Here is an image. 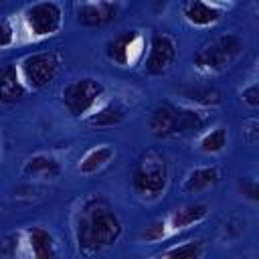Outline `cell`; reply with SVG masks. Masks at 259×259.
Masks as SVG:
<instances>
[{
	"mask_svg": "<svg viewBox=\"0 0 259 259\" xmlns=\"http://www.w3.org/2000/svg\"><path fill=\"white\" fill-rule=\"evenodd\" d=\"M123 233V225L111 206V202L101 194H91L79 202L73 212V237L77 251L91 257L111 245Z\"/></svg>",
	"mask_w": 259,
	"mask_h": 259,
	"instance_id": "1",
	"label": "cell"
},
{
	"mask_svg": "<svg viewBox=\"0 0 259 259\" xmlns=\"http://www.w3.org/2000/svg\"><path fill=\"white\" fill-rule=\"evenodd\" d=\"M206 119L208 115L196 107L164 101L152 111L150 130L156 138H162V140L182 138L188 134H198L204 127Z\"/></svg>",
	"mask_w": 259,
	"mask_h": 259,
	"instance_id": "2",
	"label": "cell"
},
{
	"mask_svg": "<svg viewBox=\"0 0 259 259\" xmlns=\"http://www.w3.org/2000/svg\"><path fill=\"white\" fill-rule=\"evenodd\" d=\"M168 182H170L168 158L156 148L142 152L132 174V188L136 196L142 202H156L164 196Z\"/></svg>",
	"mask_w": 259,
	"mask_h": 259,
	"instance_id": "3",
	"label": "cell"
},
{
	"mask_svg": "<svg viewBox=\"0 0 259 259\" xmlns=\"http://www.w3.org/2000/svg\"><path fill=\"white\" fill-rule=\"evenodd\" d=\"M243 53H245L243 38L235 32H227V34L212 38L202 49H198L192 57V63L196 71L202 75H219L231 69Z\"/></svg>",
	"mask_w": 259,
	"mask_h": 259,
	"instance_id": "4",
	"label": "cell"
},
{
	"mask_svg": "<svg viewBox=\"0 0 259 259\" xmlns=\"http://www.w3.org/2000/svg\"><path fill=\"white\" fill-rule=\"evenodd\" d=\"M63 105L73 117L87 119L97 107H101L105 97V85L93 77H81L65 85L63 93Z\"/></svg>",
	"mask_w": 259,
	"mask_h": 259,
	"instance_id": "5",
	"label": "cell"
},
{
	"mask_svg": "<svg viewBox=\"0 0 259 259\" xmlns=\"http://www.w3.org/2000/svg\"><path fill=\"white\" fill-rule=\"evenodd\" d=\"M18 73L26 89L40 91L51 85L61 71V55L57 51H38L18 61Z\"/></svg>",
	"mask_w": 259,
	"mask_h": 259,
	"instance_id": "6",
	"label": "cell"
},
{
	"mask_svg": "<svg viewBox=\"0 0 259 259\" xmlns=\"http://www.w3.org/2000/svg\"><path fill=\"white\" fill-rule=\"evenodd\" d=\"M20 20L28 40H42L61 30L63 10L57 2H36L22 12Z\"/></svg>",
	"mask_w": 259,
	"mask_h": 259,
	"instance_id": "7",
	"label": "cell"
},
{
	"mask_svg": "<svg viewBox=\"0 0 259 259\" xmlns=\"http://www.w3.org/2000/svg\"><path fill=\"white\" fill-rule=\"evenodd\" d=\"M146 53V38L140 30H125L105 45V55L119 67H134Z\"/></svg>",
	"mask_w": 259,
	"mask_h": 259,
	"instance_id": "8",
	"label": "cell"
},
{
	"mask_svg": "<svg viewBox=\"0 0 259 259\" xmlns=\"http://www.w3.org/2000/svg\"><path fill=\"white\" fill-rule=\"evenodd\" d=\"M178 55V47L174 36L168 32H154L148 42V57L144 63V69L148 75H164L170 71Z\"/></svg>",
	"mask_w": 259,
	"mask_h": 259,
	"instance_id": "9",
	"label": "cell"
},
{
	"mask_svg": "<svg viewBox=\"0 0 259 259\" xmlns=\"http://www.w3.org/2000/svg\"><path fill=\"white\" fill-rule=\"evenodd\" d=\"M24 235V255L30 259H59V243L42 225L28 227Z\"/></svg>",
	"mask_w": 259,
	"mask_h": 259,
	"instance_id": "10",
	"label": "cell"
},
{
	"mask_svg": "<svg viewBox=\"0 0 259 259\" xmlns=\"http://www.w3.org/2000/svg\"><path fill=\"white\" fill-rule=\"evenodd\" d=\"M121 10V2H81L75 6V16L83 26H103L117 20Z\"/></svg>",
	"mask_w": 259,
	"mask_h": 259,
	"instance_id": "11",
	"label": "cell"
},
{
	"mask_svg": "<svg viewBox=\"0 0 259 259\" xmlns=\"http://www.w3.org/2000/svg\"><path fill=\"white\" fill-rule=\"evenodd\" d=\"M208 214V204L206 202H188L180 208H176L168 219H166V227H168V235H176L180 231H186L198 223H202Z\"/></svg>",
	"mask_w": 259,
	"mask_h": 259,
	"instance_id": "12",
	"label": "cell"
},
{
	"mask_svg": "<svg viewBox=\"0 0 259 259\" xmlns=\"http://www.w3.org/2000/svg\"><path fill=\"white\" fill-rule=\"evenodd\" d=\"M182 16L188 24L206 28L212 26L221 20L223 16V6L214 2H202V0H190L182 4Z\"/></svg>",
	"mask_w": 259,
	"mask_h": 259,
	"instance_id": "13",
	"label": "cell"
},
{
	"mask_svg": "<svg viewBox=\"0 0 259 259\" xmlns=\"http://www.w3.org/2000/svg\"><path fill=\"white\" fill-rule=\"evenodd\" d=\"M22 176L30 180H55L61 176V164L51 154H34L24 162Z\"/></svg>",
	"mask_w": 259,
	"mask_h": 259,
	"instance_id": "14",
	"label": "cell"
},
{
	"mask_svg": "<svg viewBox=\"0 0 259 259\" xmlns=\"http://www.w3.org/2000/svg\"><path fill=\"white\" fill-rule=\"evenodd\" d=\"M26 95V87L20 79L16 63H6L0 67V101L16 103Z\"/></svg>",
	"mask_w": 259,
	"mask_h": 259,
	"instance_id": "15",
	"label": "cell"
},
{
	"mask_svg": "<svg viewBox=\"0 0 259 259\" xmlns=\"http://www.w3.org/2000/svg\"><path fill=\"white\" fill-rule=\"evenodd\" d=\"M176 95L190 103V107H217L221 103V91L212 85H180Z\"/></svg>",
	"mask_w": 259,
	"mask_h": 259,
	"instance_id": "16",
	"label": "cell"
},
{
	"mask_svg": "<svg viewBox=\"0 0 259 259\" xmlns=\"http://www.w3.org/2000/svg\"><path fill=\"white\" fill-rule=\"evenodd\" d=\"M219 178H221V172H219L217 166H198V168L190 170V172L184 176L182 192H186V194L204 192V190L217 186Z\"/></svg>",
	"mask_w": 259,
	"mask_h": 259,
	"instance_id": "17",
	"label": "cell"
},
{
	"mask_svg": "<svg viewBox=\"0 0 259 259\" xmlns=\"http://www.w3.org/2000/svg\"><path fill=\"white\" fill-rule=\"evenodd\" d=\"M115 158V150L109 144H101L91 148L89 152H85V156L79 160V172L85 176L97 174L101 172L105 166H109V162Z\"/></svg>",
	"mask_w": 259,
	"mask_h": 259,
	"instance_id": "18",
	"label": "cell"
},
{
	"mask_svg": "<svg viewBox=\"0 0 259 259\" xmlns=\"http://www.w3.org/2000/svg\"><path fill=\"white\" fill-rule=\"evenodd\" d=\"M123 117H125V111L117 103H103L87 117V123L93 127H113L121 123Z\"/></svg>",
	"mask_w": 259,
	"mask_h": 259,
	"instance_id": "19",
	"label": "cell"
},
{
	"mask_svg": "<svg viewBox=\"0 0 259 259\" xmlns=\"http://www.w3.org/2000/svg\"><path fill=\"white\" fill-rule=\"evenodd\" d=\"M204 255V243L200 239H192L180 245H172L154 259H202Z\"/></svg>",
	"mask_w": 259,
	"mask_h": 259,
	"instance_id": "20",
	"label": "cell"
},
{
	"mask_svg": "<svg viewBox=\"0 0 259 259\" xmlns=\"http://www.w3.org/2000/svg\"><path fill=\"white\" fill-rule=\"evenodd\" d=\"M227 127L223 125H214L210 130H206L200 138H198V148L204 152V154H219L227 148Z\"/></svg>",
	"mask_w": 259,
	"mask_h": 259,
	"instance_id": "21",
	"label": "cell"
},
{
	"mask_svg": "<svg viewBox=\"0 0 259 259\" xmlns=\"http://www.w3.org/2000/svg\"><path fill=\"white\" fill-rule=\"evenodd\" d=\"M0 255L6 259H16L24 255V235L20 233H10L0 241Z\"/></svg>",
	"mask_w": 259,
	"mask_h": 259,
	"instance_id": "22",
	"label": "cell"
},
{
	"mask_svg": "<svg viewBox=\"0 0 259 259\" xmlns=\"http://www.w3.org/2000/svg\"><path fill=\"white\" fill-rule=\"evenodd\" d=\"M166 237H170L168 235V227H166V219H158V221L150 223L138 235V239L144 241V243H158V241H164Z\"/></svg>",
	"mask_w": 259,
	"mask_h": 259,
	"instance_id": "23",
	"label": "cell"
},
{
	"mask_svg": "<svg viewBox=\"0 0 259 259\" xmlns=\"http://www.w3.org/2000/svg\"><path fill=\"white\" fill-rule=\"evenodd\" d=\"M16 38H18V32H16L12 20L10 18H2L0 20V49H6L10 45H14Z\"/></svg>",
	"mask_w": 259,
	"mask_h": 259,
	"instance_id": "24",
	"label": "cell"
},
{
	"mask_svg": "<svg viewBox=\"0 0 259 259\" xmlns=\"http://www.w3.org/2000/svg\"><path fill=\"white\" fill-rule=\"evenodd\" d=\"M239 192H241L245 198L257 202V200H259V186H257V180H255V178H243V180L239 182Z\"/></svg>",
	"mask_w": 259,
	"mask_h": 259,
	"instance_id": "25",
	"label": "cell"
},
{
	"mask_svg": "<svg viewBox=\"0 0 259 259\" xmlns=\"http://www.w3.org/2000/svg\"><path fill=\"white\" fill-rule=\"evenodd\" d=\"M243 136L249 144H255L257 142V136H259V130H257V119L251 117L247 121H243Z\"/></svg>",
	"mask_w": 259,
	"mask_h": 259,
	"instance_id": "26",
	"label": "cell"
},
{
	"mask_svg": "<svg viewBox=\"0 0 259 259\" xmlns=\"http://www.w3.org/2000/svg\"><path fill=\"white\" fill-rule=\"evenodd\" d=\"M243 101L249 105V107H257L259 105V91H257V85L253 83L249 89H243Z\"/></svg>",
	"mask_w": 259,
	"mask_h": 259,
	"instance_id": "27",
	"label": "cell"
}]
</instances>
